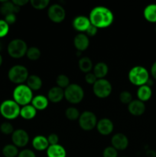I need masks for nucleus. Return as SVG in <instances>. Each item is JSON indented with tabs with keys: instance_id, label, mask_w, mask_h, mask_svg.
<instances>
[{
	"instance_id": "obj_16",
	"label": "nucleus",
	"mask_w": 156,
	"mask_h": 157,
	"mask_svg": "<svg viewBox=\"0 0 156 157\" xmlns=\"http://www.w3.org/2000/svg\"><path fill=\"white\" fill-rule=\"evenodd\" d=\"M128 110L133 116L139 117L145 113V105L144 102L139 100H133L128 105Z\"/></svg>"
},
{
	"instance_id": "obj_12",
	"label": "nucleus",
	"mask_w": 156,
	"mask_h": 157,
	"mask_svg": "<svg viewBox=\"0 0 156 157\" xmlns=\"http://www.w3.org/2000/svg\"><path fill=\"white\" fill-rule=\"evenodd\" d=\"M91 25L89 17L84 16V15H78L73 18L72 21V25L73 29L77 31L80 33H84L87 30L89 26Z\"/></svg>"
},
{
	"instance_id": "obj_45",
	"label": "nucleus",
	"mask_w": 156,
	"mask_h": 157,
	"mask_svg": "<svg viewBox=\"0 0 156 157\" xmlns=\"http://www.w3.org/2000/svg\"><path fill=\"white\" fill-rule=\"evenodd\" d=\"M2 44L1 41H0V52L2 51Z\"/></svg>"
},
{
	"instance_id": "obj_15",
	"label": "nucleus",
	"mask_w": 156,
	"mask_h": 157,
	"mask_svg": "<svg viewBox=\"0 0 156 157\" xmlns=\"http://www.w3.org/2000/svg\"><path fill=\"white\" fill-rule=\"evenodd\" d=\"M73 44L76 50L80 52H84L90 45L89 37L84 33H78L73 39Z\"/></svg>"
},
{
	"instance_id": "obj_42",
	"label": "nucleus",
	"mask_w": 156,
	"mask_h": 157,
	"mask_svg": "<svg viewBox=\"0 0 156 157\" xmlns=\"http://www.w3.org/2000/svg\"><path fill=\"white\" fill-rule=\"evenodd\" d=\"M12 2L15 5V6H18V7H21V6H24V5L27 4L28 2V0H13Z\"/></svg>"
},
{
	"instance_id": "obj_5",
	"label": "nucleus",
	"mask_w": 156,
	"mask_h": 157,
	"mask_svg": "<svg viewBox=\"0 0 156 157\" xmlns=\"http://www.w3.org/2000/svg\"><path fill=\"white\" fill-rule=\"evenodd\" d=\"M29 76L28 69L24 66L21 64L14 65L9 69L8 72V77L11 82L16 84H23V83L27 81Z\"/></svg>"
},
{
	"instance_id": "obj_7",
	"label": "nucleus",
	"mask_w": 156,
	"mask_h": 157,
	"mask_svg": "<svg viewBox=\"0 0 156 157\" xmlns=\"http://www.w3.org/2000/svg\"><path fill=\"white\" fill-rule=\"evenodd\" d=\"M28 45L24 41L19 38L13 39L8 44V53L13 58H21L26 55Z\"/></svg>"
},
{
	"instance_id": "obj_22",
	"label": "nucleus",
	"mask_w": 156,
	"mask_h": 157,
	"mask_svg": "<svg viewBox=\"0 0 156 157\" xmlns=\"http://www.w3.org/2000/svg\"><path fill=\"white\" fill-rule=\"evenodd\" d=\"M152 95V90H151V87L146 85H142L139 87L137 90V98L138 100L145 102V101H149L150 98H151Z\"/></svg>"
},
{
	"instance_id": "obj_8",
	"label": "nucleus",
	"mask_w": 156,
	"mask_h": 157,
	"mask_svg": "<svg viewBox=\"0 0 156 157\" xmlns=\"http://www.w3.org/2000/svg\"><path fill=\"white\" fill-rule=\"evenodd\" d=\"M111 83L106 79H97L93 85V94L99 98H106L112 93Z\"/></svg>"
},
{
	"instance_id": "obj_39",
	"label": "nucleus",
	"mask_w": 156,
	"mask_h": 157,
	"mask_svg": "<svg viewBox=\"0 0 156 157\" xmlns=\"http://www.w3.org/2000/svg\"><path fill=\"white\" fill-rule=\"evenodd\" d=\"M47 141L49 143V145H56L58 144L59 142V137L56 133H50L48 136H47Z\"/></svg>"
},
{
	"instance_id": "obj_46",
	"label": "nucleus",
	"mask_w": 156,
	"mask_h": 157,
	"mask_svg": "<svg viewBox=\"0 0 156 157\" xmlns=\"http://www.w3.org/2000/svg\"><path fill=\"white\" fill-rule=\"evenodd\" d=\"M155 32H156V26H155Z\"/></svg>"
},
{
	"instance_id": "obj_28",
	"label": "nucleus",
	"mask_w": 156,
	"mask_h": 157,
	"mask_svg": "<svg viewBox=\"0 0 156 157\" xmlns=\"http://www.w3.org/2000/svg\"><path fill=\"white\" fill-rule=\"evenodd\" d=\"M18 147L14 144H8L5 146L2 149V154L5 157H16L18 156Z\"/></svg>"
},
{
	"instance_id": "obj_27",
	"label": "nucleus",
	"mask_w": 156,
	"mask_h": 157,
	"mask_svg": "<svg viewBox=\"0 0 156 157\" xmlns=\"http://www.w3.org/2000/svg\"><path fill=\"white\" fill-rule=\"evenodd\" d=\"M78 67L81 71L87 74L91 71L92 69L93 68V62L88 57H83L78 61Z\"/></svg>"
},
{
	"instance_id": "obj_37",
	"label": "nucleus",
	"mask_w": 156,
	"mask_h": 157,
	"mask_svg": "<svg viewBox=\"0 0 156 157\" xmlns=\"http://www.w3.org/2000/svg\"><path fill=\"white\" fill-rule=\"evenodd\" d=\"M85 81L87 84L93 85L96 83V81H97V78L95 76L94 74L92 73V72H89V73L85 75Z\"/></svg>"
},
{
	"instance_id": "obj_19",
	"label": "nucleus",
	"mask_w": 156,
	"mask_h": 157,
	"mask_svg": "<svg viewBox=\"0 0 156 157\" xmlns=\"http://www.w3.org/2000/svg\"><path fill=\"white\" fill-rule=\"evenodd\" d=\"M49 143L47 141V138L42 135H38L35 137H34L32 140V147L34 149L38 151H43V150H47L49 147Z\"/></svg>"
},
{
	"instance_id": "obj_44",
	"label": "nucleus",
	"mask_w": 156,
	"mask_h": 157,
	"mask_svg": "<svg viewBox=\"0 0 156 157\" xmlns=\"http://www.w3.org/2000/svg\"><path fill=\"white\" fill-rule=\"evenodd\" d=\"M2 57L1 54H0V66L2 65Z\"/></svg>"
},
{
	"instance_id": "obj_26",
	"label": "nucleus",
	"mask_w": 156,
	"mask_h": 157,
	"mask_svg": "<svg viewBox=\"0 0 156 157\" xmlns=\"http://www.w3.org/2000/svg\"><path fill=\"white\" fill-rule=\"evenodd\" d=\"M145 20L151 23H156V4L148 5L143 12Z\"/></svg>"
},
{
	"instance_id": "obj_23",
	"label": "nucleus",
	"mask_w": 156,
	"mask_h": 157,
	"mask_svg": "<svg viewBox=\"0 0 156 157\" xmlns=\"http://www.w3.org/2000/svg\"><path fill=\"white\" fill-rule=\"evenodd\" d=\"M26 85L33 91V90H38L42 87V80L39 76L35 75H29L26 81Z\"/></svg>"
},
{
	"instance_id": "obj_47",
	"label": "nucleus",
	"mask_w": 156,
	"mask_h": 157,
	"mask_svg": "<svg viewBox=\"0 0 156 157\" xmlns=\"http://www.w3.org/2000/svg\"><path fill=\"white\" fill-rule=\"evenodd\" d=\"M122 157H125V156H122Z\"/></svg>"
},
{
	"instance_id": "obj_18",
	"label": "nucleus",
	"mask_w": 156,
	"mask_h": 157,
	"mask_svg": "<svg viewBox=\"0 0 156 157\" xmlns=\"http://www.w3.org/2000/svg\"><path fill=\"white\" fill-rule=\"evenodd\" d=\"M20 11V7L15 6L12 2L4 0L2 1V6L0 7V12L2 15H9V14H16Z\"/></svg>"
},
{
	"instance_id": "obj_9",
	"label": "nucleus",
	"mask_w": 156,
	"mask_h": 157,
	"mask_svg": "<svg viewBox=\"0 0 156 157\" xmlns=\"http://www.w3.org/2000/svg\"><path fill=\"white\" fill-rule=\"evenodd\" d=\"M78 121L80 128L85 131H90L93 130L96 127L98 122L95 113L88 110L81 113Z\"/></svg>"
},
{
	"instance_id": "obj_24",
	"label": "nucleus",
	"mask_w": 156,
	"mask_h": 157,
	"mask_svg": "<svg viewBox=\"0 0 156 157\" xmlns=\"http://www.w3.org/2000/svg\"><path fill=\"white\" fill-rule=\"evenodd\" d=\"M36 115L37 110L32 104L23 106L20 110V116L24 120H32L36 117Z\"/></svg>"
},
{
	"instance_id": "obj_40",
	"label": "nucleus",
	"mask_w": 156,
	"mask_h": 157,
	"mask_svg": "<svg viewBox=\"0 0 156 157\" xmlns=\"http://www.w3.org/2000/svg\"><path fill=\"white\" fill-rule=\"evenodd\" d=\"M98 29L96 27H95L93 25H90L89 26V28L87 29V30L86 31V35L88 37H93L97 34Z\"/></svg>"
},
{
	"instance_id": "obj_10",
	"label": "nucleus",
	"mask_w": 156,
	"mask_h": 157,
	"mask_svg": "<svg viewBox=\"0 0 156 157\" xmlns=\"http://www.w3.org/2000/svg\"><path fill=\"white\" fill-rule=\"evenodd\" d=\"M47 15L50 21L54 23H61L66 17V11L63 6L59 4H53L49 6Z\"/></svg>"
},
{
	"instance_id": "obj_1",
	"label": "nucleus",
	"mask_w": 156,
	"mask_h": 157,
	"mask_svg": "<svg viewBox=\"0 0 156 157\" xmlns=\"http://www.w3.org/2000/svg\"><path fill=\"white\" fill-rule=\"evenodd\" d=\"M89 19L91 25L97 29H106L113 23L114 15L105 6H96L90 11Z\"/></svg>"
},
{
	"instance_id": "obj_13",
	"label": "nucleus",
	"mask_w": 156,
	"mask_h": 157,
	"mask_svg": "<svg viewBox=\"0 0 156 157\" xmlns=\"http://www.w3.org/2000/svg\"><path fill=\"white\" fill-rule=\"evenodd\" d=\"M112 147L116 150H124L128 147V139L125 134L121 133H116L113 135L111 140Z\"/></svg>"
},
{
	"instance_id": "obj_6",
	"label": "nucleus",
	"mask_w": 156,
	"mask_h": 157,
	"mask_svg": "<svg viewBox=\"0 0 156 157\" xmlns=\"http://www.w3.org/2000/svg\"><path fill=\"white\" fill-rule=\"evenodd\" d=\"M84 98V90L81 86L76 84H70L64 89V98L72 104L80 103Z\"/></svg>"
},
{
	"instance_id": "obj_35",
	"label": "nucleus",
	"mask_w": 156,
	"mask_h": 157,
	"mask_svg": "<svg viewBox=\"0 0 156 157\" xmlns=\"http://www.w3.org/2000/svg\"><path fill=\"white\" fill-rule=\"evenodd\" d=\"M102 156L103 157H117L118 156V152L114 147H107L105 148L102 153Z\"/></svg>"
},
{
	"instance_id": "obj_11",
	"label": "nucleus",
	"mask_w": 156,
	"mask_h": 157,
	"mask_svg": "<svg viewBox=\"0 0 156 157\" xmlns=\"http://www.w3.org/2000/svg\"><path fill=\"white\" fill-rule=\"evenodd\" d=\"M12 140L15 147H24L29 142V135L23 129H18L12 133Z\"/></svg>"
},
{
	"instance_id": "obj_29",
	"label": "nucleus",
	"mask_w": 156,
	"mask_h": 157,
	"mask_svg": "<svg viewBox=\"0 0 156 157\" xmlns=\"http://www.w3.org/2000/svg\"><path fill=\"white\" fill-rule=\"evenodd\" d=\"M41 52L40 49L37 47H30L28 48L26 52V56L31 61H37L40 58Z\"/></svg>"
},
{
	"instance_id": "obj_14",
	"label": "nucleus",
	"mask_w": 156,
	"mask_h": 157,
	"mask_svg": "<svg viewBox=\"0 0 156 157\" xmlns=\"http://www.w3.org/2000/svg\"><path fill=\"white\" fill-rule=\"evenodd\" d=\"M96 129L101 135L108 136L113 133L114 125L111 120L108 119V118H102L97 122Z\"/></svg>"
},
{
	"instance_id": "obj_36",
	"label": "nucleus",
	"mask_w": 156,
	"mask_h": 157,
	"mask_svg": "<svg viewBox=\"0 0 156 157\" xmlns=\"http://www.w3.org/2000/svg\"><path fill=\"white\" fill-rule=\"evenodd\" d=\"M9 31V25L5 20L0 19V38L6 36Z\"/></svg>"
},
{
	"instance_id": "obj_17",
	"label": "nucleus",
	"mask_w": 156,
	"mask_h": 157,
	"mask_svg": "<svg viewBox=\"0 0 156 157\" xmlns=\"http://www.w3.org/2000/svg\"><path fill=\"white\" fill-rule=\"evenodd\" d=\"M64 98V90L58 87H53L47 93V99L52 103H58Z\"/></svg>"
},
{
	"instance_id": "obj_32",
	"label": "nucleus",
	"mask_w": 156,
	"mask_h": 157,
	"mask_svg": "<svg viewBox=\"0 0 156 157\" xmlns=\"http://www.w3.org/2000/svg\"><path fill=\"white\" fill-rule=\"evenodd\" d=\"M32 7L38 10H41L44 9L49 6V0H32L30 2Z\"/></svg>"
},
{
	"instance_id": "obj_2",
	"label": "nucleus",
	"mask_w": 156,
	"mask_h": 157,
	"mask_svg": "<svg viewBox=\"0 0 156 157\" xmlns=\"http://www.w3.org/2000/svg\"><path fill=\"white\" fill-rule=\"evenodd\" d=\"M130 82L136 86L145 85L149 80V73L145 67L142 66H135L128 74Z\"/></svg>"
},
{
	"instance_id": "obj_31",
	"label": "nucleus",
	"mask_w": 156,
	"mask_h": 157,
	"mask_svg": "<svg viewBox=\"0 0 156 157\" xmlns=\"http://www.w3.org/2000/svg\"><path fill=\"white\" fill-rule=\"evenodd\" d=\"M57 86L62 89H66L70 85V79L65 75H59L56 79Z\"/></svg>"
},
{
	"instance_id": "obj_4",
	"label": "nucleus",
	"mask_w": 156,
	"mask_h": 157,
	"mask_svg": "<svg viewBox=\"0 0 156 157\" xmlns=\"http://www.w3.org/2000/svg\"><path fill=\"white\" fill-rule=\"evenodd\" d=\"M20 106L13 100H6L0 105V113L7 120H15L20 115Z\"/></svg>"
},
{
	"instance_id": "obj_34",
	"label": "nucleus",
	"mask_w": 156,
	"mask_h": 157,
	"mask_svg": "<svg viewBox=\"0 0 156 157\" xmlns=\"http://www.w3.org/2000/svg\"><path fill=\"white\" fill-rule=\"evenodd\" d=\"M0 130L4 134L9 135L12 134V133L14 132V128L12 124L9 122H4L0 126Z\"/></svg>"
},
{
	"instance_id": "obj_33",
	"label": "nucleus",
	"mask_w": 156,
	"mask_h": 157,
	"mask_svg": "<svg viewBox=\"0 0 156 157\" xmlns=\"http://www.w3.org/2000/svg\"><path fill=\"white\" fill-rule=\"evenodd\" d=\"M119 101L124 104H129L132 100V95L128 90H124V91L121 92L119 94Z\"/></svg>"
},
{
	"instance_id": "obj_38",
	"label": "nucleus",
	"mask_w": 156,
	"mask_h": 157,
	"mask_svg": "<svg viewBox=\"0 0 156 157\" xmlns=\"http://www.w3.org/2000/svg\"><path fill=\"white\" fill-rule=\"evenodd\" d=\"M17 157H36L35 152L32 151V150H29V149H25V150H23L18 153V156Z\"/></svg>"
},
{
	"instance_id": "obj_25",
	"label": "nucleus",
	"mask_w": 156,
	"mask_h": 157,
	"mask_svg": "<svg viewBox=\"0 0 156 157\" xmlns=\"http://www.w3.org/2000/svg\"><path fill=\"white\" fill-rule=\"evenodd\" d=\"M109 71V67L106 63L98 62L93 67V72L97 79H103L107 75Z\"/></svg>"
},
{
	"instance_id": "obj_30",
	"label": "nucleus",
	"mask_w": 156,
	"mask_h": 157,
	"mask_svg": "<svg viewBox=\"0 0 156 157\" xmlns=\"http://www.w3.org/2000/svg\"><path fill=\"white\" fill-rule=\"evenodd\" d=\"M65 116L70 121H76V120L79 119L80 113L78 109H76V107H70L66 110Z\"/></svg>"
},
{
	"instance_id": "obj_21",
	"label": "nucleus",
	"mask_w": 156,
	"mask_h": 157,
	"mask_svg": "<svg viewBox=\"0 0 156 157\" xmlns=\"http://www.w3.org/2000/svg\"><path fill=\"white\" fill-rule=\"evenodd\" d=\"M49 101L47 97L44 95H37L34 97L32 101V105L37 110H44L48 107Z\"/></svg>"
},
{
	"instance_id": "obj_20",
	"label": "nucleus",
	"mask_w": 156,
	"mask_h": 157,
	"mask_svg": "<svg viewBox=\"0 0 156 157\" xmlns=\"http://www.w3.org/2000/svg\"><path fill=\"white\" fill-rule=\"evenodd\" d=\"M47 157H66L67 151L63 146L60 144L50 145L47 150Z\"/></svg>"
},
{
	"instance_id": "obj_41",
	"label": "nucleus",
	"mask_w": 156,
	"mask_h": 157,
	"mask_svg": "<svg viewBox=\"0 0 156 157\" xmlns=\"http://www.w3.org/2000/svg\"><path fill=\"white\" fill-rule=\"evenodd\" d=\"M16 19L17 18L15 14H9V15L5 16L4 20L9 25H13L16 21Z\"/></svg>"
},
{
	"instance_id": "obj_3",
	"label": "nucleus",
	"mask_w": 156,
	"mask_h": 157,
	"mask_svg": "<svg viewBox=\"0 0 156 157\" xmlns=\"http://www.w3.org/2000/svg\"><path fill=\"white\" fill-rule=\"evenodd\" d=\"M33 92L26 84H19L13 90V101L18 105L25 106L32 103Z\"/></svg>"
},
{
	"instance_id": "obj_43",
	"label": "nucleus",
	"mask_w": 156,
	"mask_h": 157,
	"mask_svg": "<svg viewBox=\"0 0 156 157\" xmlns=\"http://www.w3.org/2000/svg\"><path fill=\"white\" fill-rule=\"evenodd\" d=\"M151 74L152 78H154V80H156V61H154V62L153 63L152 66H151Z\"/></svg>"
}]
</instances>
